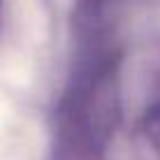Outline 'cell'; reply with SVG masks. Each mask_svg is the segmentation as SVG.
Masks as SVG:
<instances>
[{
    "mask_svg": "<svg viewBox=\"0 0 160 160\" xmlns=\"http://www.w3.org/2000/svg\"><path fill=\"white\" fill-rule=\"evenodd\" d=\"M158 123H160V114H158Z\"/></svg>",
    "mask_w": 160,
    "mask_h": 160,
    "instance_id": "cell-1",
    "label": "cell"
}]
</instances>
